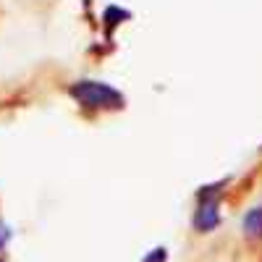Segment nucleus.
I'll list each match as a JSON object with an SVG mask.
<instances>
[{
	"instance_id": "obj_5",
	"label": "nucleus",
	"mask_w": 262,
	"mask_h": 262,
	"mask_svg": "<svg viewBox=\"0 0 262 262\" xmlns=\"http://www.w3.org/2000/svg\"><path fill=\"white\" fill-rule=\"evenodd\" d=\"M11 242V228L3 223V221H0V252H3L6 249V244Z\"/></svg>"
},
{
	"instance_id": "obj_3",
	"label": "nucleus",
	"mask_w": 262,
	"mask_h": 262,
	"mask_svg": "<svg viewBox=\"0 0 262 262\" xmlns=\"http://www.w3.org/2000/svg\"><path fill=\"white\" fill-rule=\"evenodd\" d=\"M242 231H244V238L252 244L262 242V202L249 207L242 217Z\"/></svg>"
},
{
	"instance_id": "obj_6",
	"label": "nucleus",
	"mask_w": 262,
	"mask_h": 262,
	"mask_svg": "<svg viewBox=\"0 0 262 262\" xmlns=\"http://www.w3.org/2000/svg\"><path fill=\"white\" fill-rule=\"evenodd\" d=\"M0 262H6V259H0Z\"/></svg>"
},
{
	"instance_id": "obj_2",
	"label": "nucleus",
	"mask_w": 262,
	"mask_h": 262,
	"mask_svg": "<svg viewBox=\"0 0 262 262\" xmlns=\"http://www.w3.org/2000/svg\"><path fill=\"white\" fill-rule=\"evenodd\" d=\"M228 181H221L215 186H202L196 191V207L191 215V226L196 233H212L221 226V202Z\"/></svg>"
},
{
	"instance_id": "obj_1",
	"label": "nucleus",
	"mask_w": 262,
	"mask_h": 262,
	"mask_svg": "<svg viewBox=\"0 0 262 262\" xmlns=\"http://www.w3.org/2000/svg\"><path fill=\"white\" fill-rule=\"evenodd\" d=\"M69 97L92 113H116L126 107V95L102 79H79L69 84Z\"/></svg>"
},
{
	"instance_id": "obj_4",
	"label": "nucleus",
	"mask_w": 262,
	"mask_h": 262,
	"mask_svg": "<svg viewBox=\"0 0 262 262\" xmlns=\"http://www.w3.org/2000/svg\"><path fill=\"white\" fill-rule=\"evenodd\" d=\"M165 259H168V249L165 247H155L142 262H165Z\"/></svg>"
}]
</instances>
